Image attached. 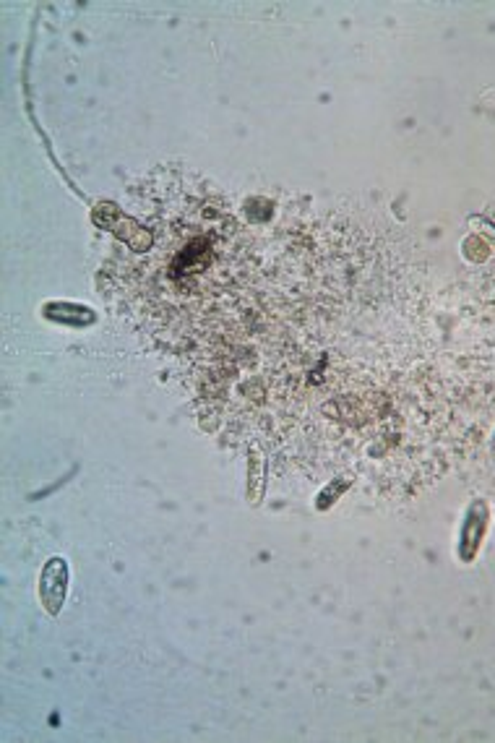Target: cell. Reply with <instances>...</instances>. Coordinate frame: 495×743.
Listing matches in <instances>:
<instances>
[{"instance_id": "cell-1", "label": "cell", "mask_w": 495, "mask_h": 743, "mask_svg": "<svg viewBox=\"0 0 495 743\" xmlns=\"http://www.w3.org/2000/svg\"><path fill=\"white\" fill-rule=\"evenodd\" d=\"M68 590V566L63 558H50L40 579V598L50 616H58Z\"/></svg>"}]
</instances>
